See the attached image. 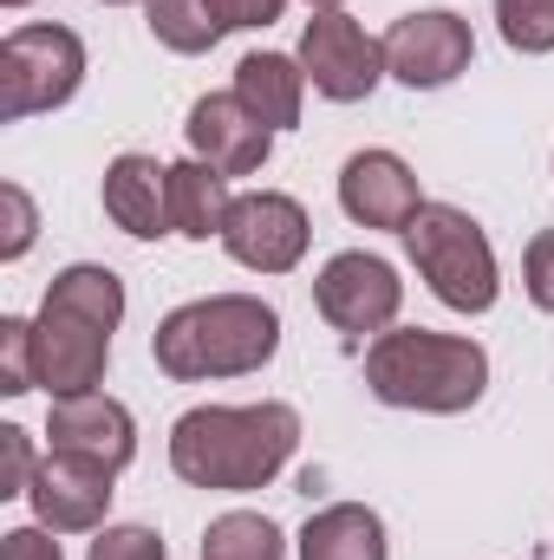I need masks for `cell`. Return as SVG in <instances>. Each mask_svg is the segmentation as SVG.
<instances>
[{"mask_svg":"<svg viewBox=\"0 0 554 560\" xmlns=\"http://www.w3.org/2000/svg\"><path fill=\"white\" fill-rule=\"evenodd\" d=\"M300 443L293 405H196L170 430V469L189 489H268Z\"/></svg>","mask_w":554,"mask_h":560,"instance_id":"1","label":"cell"},{"mask_svg":"<svg viewBox=\"0 0 554 560\" xmlns=\"http://www.w3.org/2000/svg\"><path fill=\"white\" fill-rule=\"evenodd\" d=\"M280 352V313L255 293H209V300H189L176 306L157 332H150V359L183 378V385H203V378H242V372H262Z\"/></svg>","mask_w":554,"mask_h":560,"instance_id":"2","label":"cell"},{"mask_svg":"<svg viewBox=\"0 0 554 560\" xmlns=\"http://www.w3.org/2000/svg\"><path fill=\"white\" fill-rule=\"evenodd\" d=\"M366 385L379 405L399 411H430V418H457L489 392V352L476 339L457 332H379L366 352Z\"/></svg>","mask_w":554,"mask_h":560,"instance_id":"3","label":"cell"},{"mask_svg":"<svg viewBox=\"0 0 554 560\" xmlns=\"http://www.w3.org/2000/svg\"><path fill=\"white\" fill-rule=\"evenodd\" d=\"M405 248H412L424 287L450 306V313H489L503 275H496V248L483 235L476 215H463L457 202H424L405 229Z\"/></svg>","mask_w":554,"mask_h":560,"instance_id":"4","label":"cell"},{"mask_svg":"<svg viewBox=\"0 0 554 560\" xmlns=\"http://www.w3.org/2000/svg\"><path fill=\"white\" fill-rule=\"evenodd\" d=\"M85 79V46L72 26H13L0 39V118L59 112Z\"/></svg>","mask_w":554,"mask_h":560,"instance_id":"5","label":"cell"},{"mask_svg":"<svg viewBox=\"0 0 554 560\" xmlns=\"http://www.w3.org/2000/svg\"><path fill=\"white\" fill-rule=\"evenodd\" d=\"M300 72L320 98L333 105H359L379 92L385 79V39H372L353 13H313L307 33H300Z\"/></svg>","mask_w":554,"mask_h":560,"instance_id":"6","label":"cell"},{"mask_svg":"<svg viewBox=\"0 0 554 560\" xmlns=\"http://www.w3.org/2000/svg\"><path fill=\"white\" fill-rule=\"evenodd\" d=\"M313 306L326 313L333 332L366 339V332H385V326L399 319L405 280H399L392 261H379V255H366V248H346V255H333V261L320 268V280H313Z\"/></svg>","mask_w":554,"mask_h":560,"instance_id":"7","label":"cell"},{"mask_svg":"<svg viewBox=\"0 0 554 560\" xmlns=\"http://www.w3.org/2000/svg\"><path fill=\"white\" fill-rule=\"evenodd\" d=\"M476 59V39H470V20L450 13V7H424V13H405L392 20L385 33V72L412 92H437L450 85L457 72H470Z\"/></svg>","mask_w":554,"mask_h":560,"instance_id":"8","label":"cell"},{"mask_svg":"<svg viewBox=\"0 0 554 560\" xmlns=\"http://www.w3.org/2000/svg\"><path fill=\"white\" fill-rule=\"evenodd\" d=\"M307 242H313V222H307V209H300L293 196H280V189L235 196L229 229H222V248H229L242 268H255V275H287V268H300Z\"/></svg>","mask_w":554,"mask_h":560,"instance_id":"9","label":"cell"},{"mask_svg":"<svg viewBox=\"0 0 554 560\" xmlns=\"http://www.w3.org/2000/svg\"><path fill=\"white\" fill-rule=\"evenodd\" d=\"M33 359H39V385L53 398H79V392H99L105 385V365H112V332L66 313V306H39L33 319Z\"/></svg>","mask_w":554,"mask_h":560,"instance_id":"10","label":"cell"},{"mask_svg":"<svg viewBox=\"0 0 554 560\" xmlns=\"http://www.w3.org/2000/svg\"><path fill=\"white\" fill-rule=\"evenodd\" d=\"M112 476H118V469H105V463H85V456L53 450V456H39L26 502H33L39 528H53V535H85V528H99V522L112 515Z\"/></svg>","mask_w":554,"mask_h":560,"instance_id":"11","label":"cell"},{"mask_svg":"<svg viewBox=\"0 0 554 560\" xmlns=\"http://www.w3.org/2000/svg\"><path fill=\"white\" fill-rule=\"evenodd\" d=\"M339 209L359 229H399L405 235L412 215L424 209L412 163L399 150H359V156H346V170H339Z\"/></svg>","mask_w":554,"mask_h":560,"instance_id":"12","label":"cell"},{"mask_svg":"<svg viewBox=\"0 0 554 560\" xmlns=\"http://www.w3.org/2000/svg\"><path fill=\"white\" fill-rule=\"evenodd\" d=\"M183 131H189V156H203V163L222 170V176H255V170L268 163V150H275V131H268L235 92L196 98Z\"/></svg>","mask_w":554,"mask_h":560,"instance_id":"13","label":"cell"},{"mask_svg":"<svg viewBox=\"0 0 554 560\" xmlns=\"http://www.w3.org/2000/svg\"><path fill=\"white\" fill-rule=\"evenodd\" d=\"M46 436H53V450L85 456V463H105V469H125L138 456V423H131V411L118 398H105V392L53 398Z\"/></svg>","mask_w":554,"mask_h":560,"instance_id":"14","label":"cell"},{"mask_svg":"<svg viewBox=\"0 0 554 560\" xmlns=\"http://www.w3.org/2000/svg\"><path fill=\"white\" fill-rule=\"evenodd\" d=\"M105 215L138 235V242H157V235H176L170 229V163L143 156V150H125L112 156L105 170Z\"/></svg>","mask_w":554,"mask_h":560,"instance_id":"15","label":"cell"},{"mask_svg":"<svg viewBox=\"0 0 554 560\" xmlns=\"http://www.w3.org/2000/svg\"><path fill=\"white\" fill-rule=\"evenodd\" d=\"M229 209H235V196H229V176L222 170H209L203 156L170 163V229L176 235L209 242V235L229 229Z\"/></svg>","mask_w":554,"mask_h":560,"instance_id":"16","label":"cell"},{"mask_svg":"<svg viewBox=\"0 0 554 560\" xmlns=\"http://www.w3.org/2000/svg\"><path fill=\"white\" fill-rule=\"evenodd\" d=\"M235 98H242L268 131H287V125H300L307 72H300V59H287V52H249V59L235 66Z\"/></svg>","mask_w":554,"mask_h":560,"instance_id":"17","label":"cell"},{"mask_svg":"<svg viewBox=\"0 0 554 560\" xmlns=\"http://www.w3.org/2000/svg\"><path fill=\"white\" fill-rule=\"evenodd\" d=\"M385 522L366 502H333L300 528V560H385Z\"/></svg>","mask_w":554,"mask_h":560,"instance_id":"18","label":"cell"},{"mask_svg":"<svg viewBox=\"0 0 554 560\" xmlns=\"http://www.w3.org/2000/svg\"><path fill=\"white\" fill-rule=\"evenodd\" d=\"M46 306H66V313H79V319L118 332V319H125V280L112 275V268H99V261H79V268L53 275Z\"/></svg>","mask_w":554,"mask_h":560,"instance_id":"19","label":"cell"},{"mask_svg":"<svg viewBox=\"0 0 554 560\" xmlns=\"http://www.w3.org/2000/svg\"><path fill=\"white\" fill-rule=\"evenodd\" d=\"M143 20H150V39H163L170 52H209L229 33L209 0H143Z\"/></svg>","mask_w":554,"mask_h":560,"instance_id":"20","label":"cell"},{"mask_svg":"<svg viewBox=\"0 0 554 560\" xmlns=\"http://www.w3.org/2000/svg\"><path fill=\"white\" fill-rule=\"evenodd\" d=\"M203 560H280V528L255 509H229V515L209 522Z\"/></svg>","mask_w":554,"mask_h":560,"instance_id":"21","label":"cell"},{"mask_svg":"<svg viewBox=\"0 0 554 560\" xmlns=\"http://www.w3.org/2000/svg\"><path fill=\"white\" fill-rule=\"evenodd\" d=\"M496 33L516 52H554V0H496Z\"/></svg>","mask_w":554,"mask_h":560,"instance_id":"22","label":"cell"},{"mask_svg":"<svg viewBox=\"0 0 554 560\" xmlns=\"http://www.w3.org/2000/svg\"><path fill=\"white\" fill-rule=\"evenodd\" d=\"M39 385V359H33V326L26 319H0V392L26 398Z\"/></svg>","mask_w":554,"mask_h":560,"instance_id":"23","label":"cell"},{"mask_svg":"<svg viewBox=\"0 0 554 560\" xmlns=\"http://www.w3.org/2000/svg\"><path fill=\"white\" fill-rule=\"evenodd\" d=\"M85 560H170V555H163V535L157 528L125 522V528H99V541H92Z\"/></svg>","mask_w":554,"mask_h":560,"instance_id":"24","label":"cell"},{"mask_svg":"<svg viewBox=\"0 0 554 560\" xmlns=\"http://www.w3.org/2000/svg\"><path fill=\"white\" fill-rule=\"evenodd\" d=\"M0 215H7L0 255H7V261H20V255L33 248V235H39V215H33V202H26V189H20V183H0Z\"/></svg>","mask_w":554,"mask_h":560,"instance_id":"25","label":"cell"},{"mask_svg":"<svg viewBox=\"0 0 554 560\" xmlns=\"http://www.w3.org/2000/svg\"><path fill=\"white\" fill-rule=\"evenodd\" d=\"M33 443H26V430L20 423H7L0 430V495H26L33 489Z\"/></svg>","mask_w":554,"mask_h":560,"instance_id":"26","label":"cell"},{"mask_svg":"<svg viewBox=\"0 0 554 560\" xmlns=\"http://www.w3.org/2000/svg\"><path fill=\"white\" fill-rule=\"evenodd\" d=\"M522 287H529V300L554 313V229H542L535 242H529V255H522Z\"/></svg>","mask_w":554,"mask_h":560,"instance_id":"27","label":"cell"},{"mask_svg":"<svg viewBox=\"0 0 554 560\" xmlns=\"http://www.w3.org/2000/svg\"><path fill=\"white\" fill-rule=\"evenodd\" d=\"M216 7V20L235 33V26H275L280 13H287V0H209Z\"/></svg>","mask_w":554,"mask_h":560,"instance_id":"28","label":"cell"},{"mask_svg":"<svg viewBox=\"0 0 554 560\" xmlns=\"http://www.w3.org/2000/svg\"><path fill=\"white\" fill-rule=\"evenodd\" d=\"M0 560H66V555H59L53 528H13V535L0 541Z\"/></svg>","mask_w":554,"mask_h":560,"instance_id":"29","label":"cell"},{"mask_svg":"<svg viewBox=\"0 0 554 560\" xmlns=\"http://www.w3.org/2000/svg\"><path fill=\"white\" fill-rule=\"evenodd\" d=\"M313 7H320V13H333V7H339V0H313Z\"/></svg>","mask_w":554,"mask_h":560,"instance_id":"30","label":"cell"},{"mask_svg":"<svg viewBox=\"0 0 554 560\" xmlns=\"http://www.w3.org/2000/svg\"><path fill=\"white\" fill-rule=\"evenodd\" d=\"M0 7H33V0H0Z\"/></svg>","mask_w":554,"mask_h":560,"instance_id":"31","label":"cell"},{"mask_svg":"<svg viewBox=\"0 0 554 560\" xmlns=\"http://www.w3.org/2000/svg\"><path fill=\"white\" fill-rule=\"evenodd\" d=\"M105 7H125V0H105Z\"/></svg>","mask_w":554,"mask_h":560,"instance_id":"32","label":"cell"}]
</instances>
